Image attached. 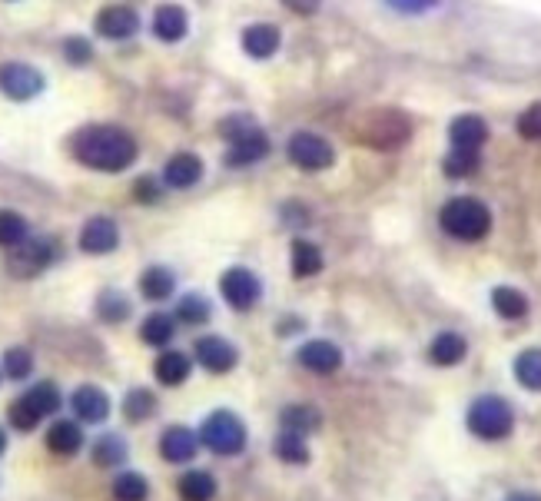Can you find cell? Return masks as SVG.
Segmentation results:
<instances>
[{"label":"cell","mask_w":541,"mask_h":501,"mask_svg":"<svg viewBox=\"0 0 541 501\" xmlns=\"http://www.w3.org/2000/svg\"><path fill=\"white\" fill-rule=\"evenodd\" d=\"M70 153L77 156V163L90 166L97 173H123L130 170L137 160L140 146L123 127H110V123H93L83 127L70 140Z\"/></svg>","instance_id":"obj_1"},{"label":"cell","mask_w":541,"mask_h":501,"mask_svg":"<svg viewBox=\"0 0 541 501\" xmlns=\"http://www.w3.org/2000/svg\"><path fill=\"white\" fill-rule=\"evenodd\" d=\"M64 409V395L54 382H34L27 385L24 395H17L14 402L7 405V422L14 432H34L44 419H54V415Z\"/></svg>","instance_id":"obj_2"},{"label":"cell","mask_w":541,"mask_h":501,"mask_svg":"<svg viewBox=\"0 0 541 501\" xmlns=\"http://www.w3.org/2000/svg\"><path fill=\"white\" fill-rule=\"evenodd\" d=\"M196 432H200V445L206 452H213L216 458H236V455H243L249 445V432H246L243 419L230 409L210 412Z\"/></svg>","instance_id":"obj_3"},{"label":"cell","mask_w":541,"mask_h":501,"mask_svg":"<svg viewBox=\"0 0 541 501\" xmlns=\"http://www.w3.org/2000/svg\"><path fill=\"white\" fill-rule=\"evenodd\" d=\"M439 223L449 236L462 239V243H475V239H485L488 229H492V213L475 196H455V200L442 206Z\"/></svg>","instance_id":"obj_4"},{"label":"cell","mask_w":541,"mask_h":501,"mask_svg":"<svg viewBox=\"0 0 541 501\" xmlns=\"http://www.w3.org/2000/svg\"><path fill=\"white\" fill-rule=\"evenodd\" d=\"M468 432L482 442H502L515 432V412L502 395H478L465 415Z\"/></svg>","instance_id":"obj_5"},{"label":"cell","mask_w":541,"mask_h":501,"mask_svg":"<svg viewBox=\"0 0 541 501\" xmlns=\"http://www.w3.org/2000/svg\"><path fill=\"white\" fill-rule=\"evenodd\" d=\"M356 137L372 150H399L412 137V123L399 110H372L366 117H359Z\"/></svg>","instance_id":"obj_6"},{"label":"cell","mask_w":541,"mask_h":501,"mask_svg":"<svg viewBox=\"0 0 541 501\" xmlns=\"http://www.w3.org/2000/svg\"><path fill=\"white\" fill-rule=\"evenodd\" d=\"M220 133L230 140V150H226L230 166H253L269 153V137L249 117H226L220 123Z\"/></svg>","instance_id":"obj_7"},{"label":"cell","mask_w":541,"mask_h":501,"mask_svg":"<svg viewBox=\"0 0 541 501\" xmlns=\"http://www.w3.org/2000/svg\"><path fill=\"white\" fill-rule=\"evenodd\" d=\"M57 259V243L47 236H27L24 243L10 249L7 256V269L10 276L17 279H34L37 273H44V269Z\"/></svg>","instance_id":"obj_8"},{"label":"cell","mask_w":541,"mask_h":501,"mask_svg":"<svg viewBox=\"0 0 541 501\" xmlns=\"http://www.w3.org/2000/svg\"><path fill=\"white\" fill-rule=\"evenodd\" d=\"M289 160H293L299 170L306 173H322L329 170L332 163H336V150L329 146V140H322L319 133H309V130H299L289 137V146H286Z\"/></svg>","instance_id":"obj_9"},{"label":"cell","mask_w":541,"mask_h":501,"mask_svg":"<svg viewBox=\"0 0 541 501\" xmlns=\"http://www.w3.org/2000/svg\"><path fill=\"white\" fill-rule=\"evenodd\" d=\"M220 296L230 302V309L236 312H249L263 296V283L253 269L246 266H233L220 276Z\"/></svg>","instance_id":"obj_10"},{"label":"cell","mask_w":541,"mask_h":501,"mask_svg":"<svg viewBox=\"0 0 541 501\" xmlns=\"http://www.w3.org/2000/svg\"><path fill=\"white\" fill-rule=\"evenodd\" d=\"M193 362L210 375H226L239 365V349L223 336H200L193 342Z\"/></svg>","instance_id":"obj_11"},{"label":"cell","mask_w":541,"mask_h":501,"mask_svg":"<svg viewBox=\"0 0 541 501\" xmlns=\"http://www.w3.org/2000/svg\"><path fill=\"white\" fill-rule=\"evenodd\" d=\"M67 405H70V415H74L80 425H103L113 412L110 395L103 392L100 385H80V389L70 392Z\"/></svg>","instance_id":"obj_12"},{"label":"cell","mask_w":541,"mask_h":501,"mask_svg":"<svg viewBox=\"0 0 541 501\" xmlns=\"http://www.w3.org/2000/svg\"><path fill=\"white\" fill-rule=\"evenodd\" d=\"M200 448V432H193L190 425H166L160 435V458L170 465H193Z\"/></svg>","instance_id":"obj_13"},{"label":"cell","mask_w":541,"mask_h":501,"mask_svg":"<svg viewBox=\"0 0 541 501\" xmlns=\"http://www.w3.org/2000/svg\"><path fill=\"white\" fill-rule=\"evenodd\" d=\"M44 90V77L30 64H0V93L10 100H34Z\"/></svg>","instance_id":"obj_14"},{"label":"cell","mask_w":541,"mask_h":501,"mask_svg":"<svg viewBox=\"0 0 541 501\" xmlns=\"http://www.w3.org/2000/svg\"><path fill=\"white\" fill-rule=\"evenodd\" d=\"M44 445L47 452H54L60 458H74L83 452V445H87V435H83V425L70 415V419H54L47 425Z\"/></svg>","instance_id":"obj_15"},{"label":"cell","mask_w":541,"mask_h":501,"mask_svg":"<svg viewBox=\"0 0 541 501\" xmlns=\"http://www.w3.org/2000/svg\"><path fill=\"white\" fill-rule=\"evenodd\" d=\"M120 246V229L110 216H90L80 229V249L90 256H107Z\"/></svg>","instance_id":"obj_16"},{"label":"cell","mask_w":541,"mask_h":501,"mask_svg":"<svg viewBox=\"0 0 541 501\" xmlns=\"http://www.w3.org/2000/svg\"><path fill=\"white\" fill-rule=\"evenodd\" d=\"M296 362L312 375H332L342 369V349L329 339H309L306 346H299Z\"/></svg>","instance_id":"obj_17"},{"label":"cell","mask_w":541,"mask_h":501,"mask_svg":"<svg viewBox=\"0 0 541 501\" xmlns=\"http://www.w3.org/2000/svg\"><path fill=\"white\" fill-rule=\"evenodd\" d=\"M193 356H186L180 349H163L153 362V379L166 385V389H180V385L190 382L193 375Z\"/></svg>","instance_id":"obj_18"},{"label":"cell","mask_w":541,"mask_h":501,"mask_svg":"<svg viewBox=\"0 0 541 501\" xmlns=\"http://www.w3.org/2000/svg\"><path fill=\"white\" fill-rule=\"evenodd\" d=\"M137 30H140L137 10L123 7V4H110L97 14V34L107 40H130Z\"/></svg>","instance_id":"obj_19"},{"label":"cell","mask_w":541,"mask_h":501,"mask_svg":"<svg viewBox=\"0 0 541 501\" xmlns=\"http://www.w3.org/2000/svg\"><path fill=\"white\" fill-rule=\"evenodd\" d=\"M203 180V160L196 153H173L163 166V183L170 190H190Z\"/></svg>","instance_id":"obj_20"},{"label":"cell","mask_w":541,"mask_h":501,"mask_svg":"<svg viewBox=\"0 0 541 501\" xmlns=\"http://www.w3.org/2000/svg\"><path fill=\"white\" fill-rule=\"evenodd\" d=\"M130 448L117 432H103L90 442V462L103 468V472H117V468L127 465Z\"/></svg>","instance_id":"obj_21"},{"label":"cell","mask_w":541,"mask_h":501,"mask_svg":"<svg viewBox=\"0 0 541 501\" xmlns=\"http://www.w3.org/2000/svg\"><path fill=\"white\" fill-rule=\"evenodd\" d=\"M216 492H220V482L206 468H186L176 478V495H180V501H213Z\"/></svg>","instance_id":"obj_22"},{"label":"cell","mask_w":541,"mask_h":501,"mask_svg":"<svg viewBox=\"0 0 541 501\" xmlns=\"http://www.w3.org/2000/svg\"><path fill=\"white\" fill-rule=\"evenodd\" d=\"M156 409H160V399H156V392L147 389V385H133V389L123 395V402H120L123 419H127L130 425L150 422L156 415Z\"/></svg>","instance_id":"obj_23"},{"label":"cell","mask_w":541,"mask_h":501,"mask_svg":"<svg viewBox=\"0 0 541 501\" xmlns=\"http://www.w3.org/2000/svg\"><path fill=\"white\" fill-rule=\"evenodd\" d=\"M176 329H180V322H176V316H170V312H150V316L140 322V342L153 349H170V342L176 339Z\"/></svg>","instance_id":"obj_24"},{"label":"cell","mask_w":541,"mask_h":501,"mask_svg":"<svg viewBox=\"0 0 541 501\" xmlns=\"http://www.w3.org/2000/svg\"><path fill=\"white\" fill-rule=\"evenodd\" d=\"M190 30V20H186V10L180 4H163L156 7L153 14V34L163 40V44H176V40L186 37Z\"/></svg>","instance_id":"obj_25"},{"label":"cell","mask_w":541,"mask_h":501,"mask_svg":"<svg viewBox=\"0 0 541 501\" xmlns=\"http://www.w3.org/2000/svg\"><path fill=\"white\" fill-rule=\"evenodd\" d=\"M279 425L286 432H296V435H312L322 429V412L316 405H306V402H293L279 412Z\"/></svg>","instance_id":"obj_26"},{"label":"cell","mask_w":541,"mask_h":501,"mask_svg":"<svg viewBox=\"0 0 541 501\" xmlns=\"http://www.w3.org/2000/svg\"><path fill=\"white\" fill-rule=\"evenodd\" d=\"M485 137H488V130L478 117H459L449 130L452 150H459V153H482Z\"/></svg>","instance_id":"obj_27"},{"label":"cell","mask_w":541,"mask_h":501,"mask_svg":"<svg viewBox=\"0 0 541 501\" xmlns=\"http://www.w3.org/2000/svg\"><path fill=\"white\" fill-rule=\"evenodd\" d=\"M243 50L253 60H269L279 50V30L273 24H253L243 30Z\"/></svg>","instance_id":"obj_28"},{"label":"cell","mask_w":541,"mask_h":501,"mask_svg":"<svg viewBox=\"0 0 541 501\" xmlns=\"http://www.w3.org/2000/svg\"><path fill=\"white\" fill-rule=\"evenodd\" d=\"M465 352H468V342L459 336V332H439L429 346V359H432V365L452 369V365H459L465 359Z\"/></svg>","instance_id":"obj_29"},{"label":"cell","mask_w":541,"mask_h":501,"mask_svg":"<svg viewBox=\"0 0 541 501\" xmlns=\"http://www.w3.org/2000/svg\"><path fill=\"white\" fill-rule=\"evenodd\" d=\"M173 316H176L180 326L200 329V326H206V322L213 319V306H210V299L200 296V292H186V296H180V302H176Z\"/></svg>","instance_id":"obj_30"},{"label":"cell","mask_w":541,"mask_h":501,"mask_svg":"<svg viewBox=\"0 0 541 501\" xmlns=\"http://www.w3.org/2000/svg\"><path fill=\"white\" fill-rule=\"evenodd\" d=\"M176 292V276L166 266H150L140 276V296L147 302H166Z\"/></svg>","instance_id":"obj_31"},{"label":"cell","mask_w":541,"mask_h":501,"mask_svg":"<svg viewBox=\"0 0 541 501\" xmlns=\"http://www.w3.org/2000/svg\"><path fill=\"white\" fill-rule=\"evenodd\" d=\"M273 455L279 458L283 465H306L309 462V442H306V435H296V432H286V429H279V435L273 438Z\"/></svg>","instance_id":"obj_32"},{"label":"cell","mask_w":541,"mask_h":501,"mask_svg":"<svg viewBox=\"0 0 541 501\" xmlns=\"http://www.w3.org/2000/svg\"><path fill=\"white\" fill-rule=\"evenodd\" d=\"M326 259H322V249L309 239H296L293 243V276L296 279H312L322 273Z\"/></svg>","instance_id":"obj_33"},{"label":"cell","mask_w":541,"mask_h":501,"mask_svg":"<svg viewBox=\"0 0 541 501\" xmlns=\"http://www.w3.org/2000/svg\"><path fill=\"white\" fill-rule=\"evenodd\" d=\"M130 312H133L130 299L123 296L120 289H103L97 296V316H100V322H107V326H120V322H127Z\"/></svg>","instance_id":"obj_34"},{"label":"cell","mask_w":541,"mask_h":501,"mask_svg":"<svg viewBox=\"0 0 541 501\" xmlns=\"http://www.w3.org/2000/svg\"><path fill=\"white\" fill-rule=\"evenodd\" d=\"M110 492L117 501H147L150 498V482H147V475L123 468V472H117V478H113Z\"/></svg>","instance_id":"obj_35"},{"label":"cell","mask_w":541,"mask_h":501,"mask_svg":"<svg viewBox=\"0 0 541 501\" xmlns=\"http://www.w3.org/2000/svg\"><path fill=\"white\" fill-rule=\"evenodd\" d=\"M0 369H4V379L10 382H27L34 375V352L24 346H10L0 359Z\"/></svg>","instance_id":"obj_36"},{"label":"cell","mask_w":541,"mask_h":501,"mask_svg":"<svg viewBox=\"0 0 541 501\" xmlns=\"http://www.w3.org/2000/svg\"><path fill=\"white\" fill-rule=\"evenodd\" d=\"M512 372H515L518 385H525L528 392H541V349L518 352Z\"/></svg>","instance_id":"obj_37"},{"label":"cell","mask_w":541,"mask_h":501,"mask_svg":"<svg viewBox=\"0 0 541 501\" xmlns=\"http://www.w3.org/2000/svg\"><path fill=\"white\" fill-rule=\"evenodd\" d=\"M492 306L502 319H525L528 316V299L512 286H498L492 292Z\"/></svg>","instance_id":"obj_38"},{"label":"cell","mask_w":541,"mask_h":501,"mask_svg":"<svg viewBox=\"0 0 541 501\" xmlns=\"http://www.w3.org/2000/svg\"><path fill=\"white\" fill-rule=\"evenodd\" d=\"M27 236H30V226H27L24 216L14 213V210H0V246L14 249V246L24 243Z\"/></svg>","instance_id":"obj_39"},{"label":"cell","mask_w":541,"mask_h":501,"mask_svg":"<svg viewBox=\"0 0 541 501\" xmlns=\"http://www.w3.org/2000/svg\"><path fill=\"white\" fill-rule=\"evenodd\" d=\"M478 163H482V156L478 153H459L452 150L449 156H445V173L455 176V180H462V176H472L478 170Z\"/></svg>","instance_id":"obj_40"},{"label":"cell","mask_w":541,"mask_h":501,"mask_svg":"<svg viewBox=\"0 0 541 501\" xmlns=\"http://www.w3.org/2000/svg\"><path fill=\"white\" fill-rule=\"evenodd\" d=\"M163 186H166V183L153 180V176H140V180L133 183V196H137V203H160Z\"/></svg>","instance_id":"obj_41"},{"label":"cell","mask_w":541,"mask_h":501,"mask_svg":"<svg viewBox=\"0 0 541 501\" xmlns=\"http://www.w3.org/2000/svg\"><path fill=\"white\" fill-rule=\"evenodd\" d=\"M64 57L70 60L74 67H83V64H90V57H93V47H90V40H83V37H70L67 44H64Z\"/></svg>","instance_id":"obj_42"},{"label":"cell","mask_w":541,"mask_h":501,"mask_svg":"<svg viewBox=\"0 0 541 501\" xmlns=\"http://www.w3.org/2000/svg\"><path fill=\"white\" fill-rule=\"evenodd\" d=\"M518 133L528 140H541V103H535V107H528L522 113V120H518Z\"/></svg>","instance_id":"obj_43"},{"label":"cell","mask_w":541,"mask_h":501,"mask_svg":"<svg viewBox=\"0 0 541 501\" xmlns=\"http://www.w3.org/2000/svg\"><path fill=\"white\" fill-rule=\"evenodd\" d=\"M386 4L402 10V14H422V10L435 7V0H386Z\"/></svg>","instance_id":"obj_44"},{"label":"cell","mask_w":541,"mask_h":501,"mask_svg":"<svg viewBox=\"0 0 541 501\" xmlns=\"http://www.w3.org/2000/svg\"><path fill=\"white\" fill-rule=\"evenodd\" d=\"M283 4L293 10V14H303V17L316 14V10H319V0H283Z\"/></svg>","instance_id":"obj_45"},{"label":"cell","mask_w":541,"mask_h":501,"mask_svg":"<svg viewBox=\"0 0 541 501\" xmlns=\"http://www.w3.org/2000/svg\"><path fill=\"white\" fill-rule=\"evenodd\" d=\"M276 329H279V336H296V332H303L306 326H303V319H293V316H289V319H279V322H276Z\"/></svg>","instance_id":"obj_46"},{"label":"cell","mask_w":541,"mask_h":501,"mask_svg":"<svg viewBox=\"0 0 541 501\" xmlns=\"http://www.w3.org/2000/svg\"><path fill=\"white\" fill-rule=\"evenodd\" d=\"M505 501H541V495H535V492H515V495H508Z\"/></svg>","instance_id":"obj_47"},{"label":"cell","mask_w":541,"mask_h":501,"mask_svg":"<svg viewBox=\"0 0 541 501\" xmlns=\"http://www.w3.org/2000/svg\"><path fill=\"white\" fill-rule=\"evenodd\" d=\"M4 452H7V429L0 425V455H4Z\"/></svg>","instance_id":"obj_48"},{"label":"cell","mask_w":541,"mask_h":501,"mask_svg":"<svg viewBox=\"0 0 541 501\" xmlns=\"http://www.w3.org/2000/svg\"><path fill=\"white\" fill-rule=\"evenodd\" d=\"M0 382H4V369H0Z\"/></svg>","instance_id":"obj_49"}]
</instances>
